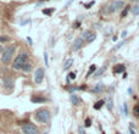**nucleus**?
I'll list each match as a JSON object with an SVG mask.
<instances>
[{"label": "nucleus", "instance_id": "8", "mask_svg": "<svg viewBox=\"0 0 139 134\" xmlns=\"http://www.w3.org/2000/svg\"><path fill=\"white\" fill-rule=\"evenodd\" d=\"M124 70H126L124 65H116V66L113 67L112 72H113L115 74H120V73H122V72H124Z\"/></svg>", "mask_w": 139, "mask_h": 134}, {"label": "nucleus", "instance_id": "11", "mask_svg": "<svg viewBox=\"0 0 139 134\" xmlns=\"http://www.w3.org/2000/svg\"><path fill=\"white\" fill-rule=\"evenodd\" d=\"M104 104H105V101H104V100H99V101L94 105V108H95V110H100L102 106H104Z\"/></svg>", "mask_w": 139, "mask_h": 134}, {"label": "nucleus", "instance_id": "10", "mask_svg": "<svg viewBox=\"0 0 139 134\" xmlns=\"http://www.w3.org/2000/svg\"><path fill=\"white\" fill-rule=\"evenodd\" d=\"M102 89H104V86H102V83H99V84H96V86H95L92 89V93H100Z\"/></svg>", "mask_w": 139, "mask_h": 134}, {"label": "nucleus", "instance_id": "9", "mask_svg": "<svg viewBox=\"0 0 139 134\" xmlns=\"http://www.w3.org/2000/svg\"><path fill=\"white\" fill-rule=\"evenodd\" d=\"M31 100H32V102H33V104H38V102H45V101H46L45 98H40V96H33Z\"/></svg>", "mask_w": 139, "mask_h": 134}, {"label": "nucleus", "instance_id": "22", "mask_svg": "<svg viewBox=\"0 0 139 134\" xmlns=\"http://www.w3.org/2000/svg\"><path fill=\"white\" fill-rule=\"evenodd\" d=\"M44 62H45V66H49V60H48V52H44Z\"/></svg>", "mask_w": 139, "mask_h": 134}, {"label": "nucleus", "instance_id": "19", "mask_svg": "<svg viewBox=\"0 0 139 134\" xmlns=\"http://www.w3.org/2000/svg\"><path fill=\"white\" fill-rule=\"evenodd\" d=\"M105 70H106V66L101 67V68H100V70H98V71H96V72H95V76H96V77H98V76H101L102 73H104V72H105Z\"/></svg>", "mask_w": 139, "mask_h": 134}, {"label": "nucleus", "instance_id": "20", "mask_svg": "<svg viewBox=\"0 0 139 134\" xmlns=\"http://www.w3.org/2000/svg\"><path fill=\"white\" fill-rule=\"evenodd\" d=\"M133 115L135 116V117H139V106H134L133 107Z\"/></svg>", "mask_w": 139, "mask_h": 134}, {"label": "nucleus", "instance_id": "14", "mask_svg": "<svg viewBox=\"0 0 139 134\" xmlns=\"http://www.w3.org/2000/svg\"><path fill=\"white\" fill-rule=\"evenodd\" d=\"M22 70H23L25 72H29V71L32 70V65H31V64H29V62L27 61V62L23 65V68H22Z\"/></svg>", "mask_w": 139, "mask_h": 134}, {"label": "nucleus", "instance_id": "17", "mask_svg": "<svg viewBox=\"0 0 139 134\" xmlns=\"http://www.w3.org/2000/svg\"><path fill=\"white\" fill-rule=\"evenodd\" d=\"M130 12H132L133 15H139V5H135V6H133V8L130 9Z\"/></svg>", "mask_w": 139, "mask_h": 134}, {"label": "nucleus", "instance_id": "12", "mask_svg": "<svg viewBox=\"0 0 139 134\" xmlns=\"http://www.w3.org/2000/svg\"><path fill=\"white\" fill-rule=\"evenodd\" d=\"M72 64H73V58H68V60H67V61L65 62L64 70H67V68H70V67L72 66Z\"/></svg>", "mask_w": 139, "mask_h": 134}, {"label": "nucleus", "instance_id": "1", "mask_svg": "<svg viewBox=\"0 0 139 134\" xmlns=\"http://www.w3.org/2000/svg\"><path fill=\"white\" fill-rule=\"evenodd\" d=\"M36 120L40 123H48L50 121V112L46 108H40L36 114Z\"/></svg>", "mask_w": 139, "mask_h": 134}, {"label": "nucleus", "instance_id": "24", "mask_svg": "<svg viewBox=\"0 0 139 134\" xmlns=\"http://www.w3.org/2000/svg\"><path fill=\"white\" fill-rule=\"evenodd\" d=\"M92 126V120L90 118H87L85 120V127H90Z\"/></svg>", "mask_w": 139, "mask_h": 134}, {"label": "nucleus", "instance_id": "3", "mask_svg": "<svg viewBox=\"0 0 139 134\" xmlns=\"http://www.w3.org/2000/svg\"><path fill=\"white\" fill-rule=\"evenodd\" d=\"M14 52H15V45H10L9 48L4 51V54L1 55V61H3V64H6V65H8L10 61H11L12 56H14Z\"/></svg>", "mask_w": 139, "mask_h": 134}, {"label": "nucleus", "instance_id": "4", "mask_svg": "<svg viewBox=\"0 0 139 134\" xmlns=\"http://www.w3.org/2000/svg\"><path fill=\"white\" fill-rule=\"evenodd\" d=\"M124 6V1L123 0H115V1H112L111 4L109 5V8H107V12H115V11H118L121 10L122 8Z\"/></svg>", "mask_w": 139, "mask_h": 134}, {"label": "nucleus", "instance_id": "36", "mask_svg": "<svg viewBox=\"0 0 139 134\" xmlns=\"http://www.w3.org/2000/svg\"><path fill=\"white\" fill-rule=\"evenodd\" d=\"M43 134H48V132H45V133H43Z\"/></svg>", "mask_w": 139, "mask_h": 134}, {"label": "nucleus", "instance_id": "28", "mask_svg": "<svg viewBox=\"0 0 139 134\" xmlns=\"http://www.w3.org/2000/svg\"><path fill=\"white\" fill-rule=\"evenodd\" d=\"M92 5H94V1H90L89 4H85V8H87V9H89V8H90Z\"/></svg>", "mask_w": 139, "mask_h": 134}, {"label": "nucleus", "instance_id": "26", "mask_svg": "<svg viewBox=\"0 0 139 134\" xmlns=\"http://www.w3.org/2000/svg\"><path fill=\"white\" fill-rule=\"evenodd\" d=\"M95 38H96V36H95V34L93 33V36H92V37H90V38H89V39H88L87 42H88V43H92L93 40H95Z\"/></svg>", "mask_w": 139, "mask_h": 134}, {"label": "nucleus", "instance_id": "35", "mask_svg": "<svg viewBox=\"0 0 139 134\" xmlns=\"http://www.w3.org/2000/svg\"><path fill=\"white\" fill-rule=\"evenodd\" d=\"M1 51H3V45L0 44V52H1Z\"/></svg>", "mask_w": 139, "mask_h": 134}, {"label": "nucleus", "instance_id": "34", "mask_svg": "<svg viewBox=\"0 0 139 134\" xmlns=\"http://www.w3.org/2000/svg\"><path fill=\"white\" fill-rule=\"evenodd\" d=\"M129 132H130V134H135V133H134V130H133V129H130V128H129Z\"/></svg>", "mask_w": 139, "mask_h": 134}, {"label": "nucleus", "instance_id": "25", "mask_svg": "<svg viewBox=\"0 0 139 134\" xmlns=\"http://www.w3.org/2000/svg\"><path fill=\"white\" fill-rule=\"evenodd\" d=\"M107 108H109V110H112V100L111 99L107 100Z\"/></svg>", "mask_w": 139, "mask_h": 134}, {"label": "nucleus", "instance_id": "31", "mask_svg": "<svg viewBox=\"0 0 139 134\" xmlns=\"http://www.w3.org/2000/svg\"><path fill=\"white\" fill-rule=\"evenodd\" d=\"M74 28H78L79 27V22H74V26H73Z\"/></svg>", "mask_w": 139, "mask_h": 134}, {"label": "nucleus", "instance_id": "27", "mask_svg": "<svg viewBox=\"0 0 139 134\" xmlns=\"http://www.w3.org/2000/svg\"><path fill=\"white\" fill-rule=\"evenodd\" d=\"M78 134H87V133L84 132V129L82 127H79V128H78Z\"/></svg>", "mask_w": 139, "mask_h": 134}, {"label": "nucleus", "instance_id": "23", "mask_svg": "<svg viewBox=\"0 0 139 134\" xmlns=\"http://www.w3.org/2000/svg\"><path fill=\"white\" fill-rule=\"evenodd\" d=\"M124 43H126V40H122V42H121V43H118V44H117V45H116V46H115V50H118V49H120L121 46H122V45H123V44H124Z\"/></svg>", "mask_w": 139, "mask_h": 134}, {"label": "nucleus", "instance_id": "30", "mask_svg": "<svg viewBox=\"0 0 139 134\" xmlns=\"http://www.w3.org/2000/svg\"><path fill=\"white\" fill-rule=\"evenodd\" d=\"M0 40H1V42H6V40H9V38H6V37H1Z\"/></svg>", "mask_w": 139, "mask_h": 134}, {"label": "nucleus", "instance_id": "2", "mask_svg": "<svg viewBox=\"0 0 139 134\" xmlns=\"http://www.w3.org/2000/svg\"><path fill=\"white\" fill-rule=\"evenodd\" d=\"M27 60H28V54L27 52H22V54H20L19 56L16 58L15 62H14V68H15V70H22V68H23V65L27 62Z\"/></svg>", "mask_w": 139, "mask_h": 134}, {"label": "nucleus", "instance_id": "16", "mask_svg": "<svg viewBox=\"0 0 139 134\" xmlns=\"http://www.w3.org/2000/svg\"><path fill=\"white\" fill-rule=\"evenodd\" d=\"M95 71H96V66H95V65H92L90 68H89V71H88V73H87V77H89L90 74H93Z\"/></svg>", "mask_w": 139, "mask_h": 134}, {"label": "nucleus", "instance_id": "13", "mask_svg": "<svg viewBox=\"0 0 139 134\" xmlns=\"http://www.w3.org/2000/svg\"><path fill=\"white\" fill-rule=\"evenodd\" d=\"M71 102H72L73 105H78V104H79V98L76 95H71Z\"/></svg>", "mask_w": 139, "mask_h": 134}, {"label": "nucleus", "instance_id": "37", "mask_svg": "<svg viewBox=\"0 0 139 134\" xmlns=\"http://www.w3.org/2000/svg\"><path fill=\"white\" fill-rule=\"evenodd\" d=\"M138 106H139V102H138Z\"/></svg>", "mask_w": 139, "mask_h": 134}, {"label": "nucleus", "instance_id": "18", "mask_svg": "<svg viewBox=\"0 0 139 134\" xmlns=\"http://www.w3.org/2000/svg\"><path fill=\"white\" fill-rule=\"evenodd\" d=\"M130 10V8L129 6H126V8H124V9L122 10V12H121V16H122V17H126V16H127V14H128V11H129Z\"/></svg>", "mask_w": 139, "mask_h": 134}, {"label": "nucleus", "instance_id": "29", "mask_svg": "<svg viewBox=\"0 0 139 134\" xmlns=\"http://www.w3.org/2000/svg\"><path fill=\"white\" fill-rule=\"evenodd\" d=\"M68 78H71V79H74V78H76V73H73V72H72V73H70Z\"/></svg>", "mask_w": 139, "mask_h": 134}, {"label": "nucleus", "instance_id": "21", "mask_svg": "<svg viewBox=\"0 0 139 134\" xmlns=\"http://www.w3.org/2000/svg\"><path fill=\"white\" fill-rule=\"evenodd\" d=\"M54 12V9H44L43 10V14L44 15H50V14H53Z\"/></svg>", "mask_w": 139, "mask_h": 134}, {"label": "nucleus", "instance_id": "7", "mask_svg": "<svg viewBox=\"0 0 139 134\" xmlns=\"http://www.w3.org/2000/svg\"><path fill=\"white\" fill-rule=\"evenodd\" d=\"M82 45H83V38H77L76 40H74L73 46H72L73 51H77V50H79V49L82 48Z\"/></svg>", "mask_w": 139, "mask_h": 134}, {"label": "nucleus", "instance_id": "33", "mask_svg": "<svg viewBox=\"0 0 139 134\" xmlns=\"http://www.w3.org/2000/svg\"><path fill=\"white\" fill-rule=\"evenodd\" d=\"M72 1H73V0H68V2H67V4H66V6H68V5H70V4H71V2H72Z\"/></svg>", "mask_w": 139, "mask_h": 134}, {"label": "nucleus", "instance_id": "6", "mask_svg": "<svg viewBox=\"0 0 139 134\" xmlns=\"http://www.w3.org/2000/svg\"><path fill=\"white\" fill-rule=\"evenodd\" d=\"M44 74H45L44 68L38 67L37 70H36V72H34V82H36L37 84H40V83L43 82V79H44Z\"/></svg>", "mask_w": 139, "mask_h": 134}, {"label": "nucleus", "instance_id": "5", "mask_svg": "<svg viewBox=\"0 0 139 134\" xmlns=\"http://www.w3.org/2000/svg\"><path fill=\"white\" fill-rule=\"evenodd\" d=\"M22 132H23V134H39L38 133L37 126L32 124L29 122H28L27 124L22 126Z\"/></svg>", "mask_w": 139, "mask_h": 134}, {"label": "nucleus", "instance_id": "15", "mask_svg": "<svg viewBox=\"0 0 139 134\" xmlns=\"http://www.w3.org/2000/svg\"><path fill=\"white\" fill-rule=\"evenodd\" d=\"M92 36H93V33L90 32V30H85V32L83 33V39H85V40H88V39L90 38Z\"/></svg>", "mask_w": 139, "mask_h": 134}, {"label": "nucleus", "instance_id": "32", "mask_svg": "<svg viewBox=\"0 0 139 134\" xmlns=\"http://www.w3.org/2000/svg\"><path fill=\"white\" fill-rule=\"evenodd\" d=\"M126 36H127V32H126V30H123V32H122V37H123V38H124V37H126Z\"/></svg>", "mask_w": 139, "mask_h": 134}]
</instances>
